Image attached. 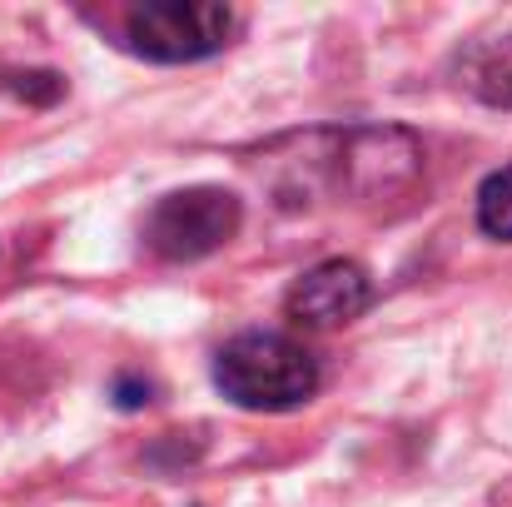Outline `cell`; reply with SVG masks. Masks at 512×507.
I'll return each instance as SVG.
<instances>
[{
  "instance_id": "cell-3",
  "label": "cell",
  "mask_w": 512,
  "mask_h": 507,
  "mask_svg": "<svg viewBox=\"0 0 512 507\" xmlns=\"http://www.w3.org/2000/svg\"><path fill=\"white\" fill-rule=\"evenodd\" d=\"M239 224H244L239 194L219 184H194V189H174L165 199H155V209L145 214V244L170 264H189L224 249L239 234Z\"/></svg>"
},
{
  "instance_id": "cell-8",
  "label": "cell",
  "mask_w": 512,
  "mask_h": 507,
  "mask_svg": "<svg viewBox=\"0 0 512 507\" xmlns=\"http://www.w3.org/2000/svg\"><path fill=\"white\" fill-rule=\"evenodd\" d=\"M150 393H155V388L140 383V378H120V383H115V403H120V408H145Z\"/></svg>"
},
{
  "instance_id": "cell-4",
  "label": "cell",
  "mask_w": 512,
  "mask_h": 507,
  "mask_svg": "<svg viewBox=\"0 0 512 507\" xmlns=\"http://www.w3.org/2000/svg\"><path fill=\"white\" fill-rule=\"evenodd\" d=\"M368 304H373V279L353 259H324L304 269L284 294V314L299 329H343L358 314H368Z\"/></svg>"
},
{
  "instance_id": "cell-2",
  "label": "cell",
  "mask_w": 512,
  "mask_h": 507,
  "mask_svg": "<svg viewBox=\"0 0 512 507\" xmlns=\"http://www.w3.org/2000/svg\"><path fill=\"white\" fill-rule=\"evenodd\" d=\"M234 25V10L214 0H145L125 10V45L155 65H189L219 55Z\"/></svg>"
},
{
  "instance_id": "cell-7",
  "label": "cell",
  "mask_w": 512,
  "mask_h": 507,
  "mask_svg": "<svg viewBox=\"0 0 512 507\" xmlns=\"http://www.w3.org/2000/svg\"><path fill=\"white\" fill-rule=\"evenodd\" d=\"M0 90H10L15 100H30V105H55L65 95V80L55 70H0Z\"/></svg>"
},
{
  "instance_id": "cell-6",
  "label": "cell",
  "mask_w": 512,
  "mask_h": 507,
  "mask_svg": "<svg viewBox=\"0 0 512 507\" xmlns=\"http://www.w3.org/2000/svg\"><path fill=\"white\" fill-rule=\"evenodd\" d=\"M478 229H483L488 239L512 244V165L493 169V174L478 184Z\"/></svg>"
},
{
  "instance_id": "cell-5",
  "label": "cell",
  "mask_w": 512,
  "mask_h": 507,
  "mask_svg": "<svg viewBox=\"0 0 512 507\" xmlns=\"http://www.w3.org/2000/svg\"><path fill=\"white\" fill-rule=\"evenodd\" d=\"M453 80H458V90L478 95L483 105L512 110V35H488V40H473V45L458 55Z\"/></svg>"
},
{
  "instance_id": "cell-1",
  "label": "cell",
  "mask_w": 512,
  "mask_h": 507,
  "mask_svg": "<svg viewBox=\"0 0 512 507\" xmlns=\"http://www.w3.org/2000/svg\"><path fill=\"white\" fill-rule=\"evenodd\" d=\"M319 358L289 334H239L214 358V388L249 413H289L319 393Z\"/></svg>"
}]
</instances>
